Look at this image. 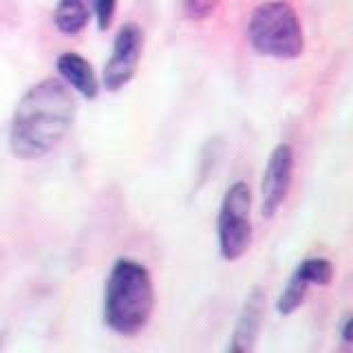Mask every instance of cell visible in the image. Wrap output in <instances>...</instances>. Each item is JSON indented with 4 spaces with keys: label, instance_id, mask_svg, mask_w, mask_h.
<instances>
[{
    "label": "cell",
    "instance_id": "obj_1",
    "mask_svg": "<svg viewBox=\"0 0 353 353\" xmlns=\"http://www.w3.org/2000/svg\"><path fill=\"white\" fill-rule=\"evenodd\" d=\"M75 97L58 77L33 84L22 95L11 119L9 148L18 159H40L51 152L71 130Z\"/></svg>",
    "mask_w": 353,
    "mask_h": 353
},
{
    "label": "cell",
    "instance_id": "obj_2",
    "mask_svg": "<svg viewBox=\"0 0 353 353\" xmlns=\"http://www.w3.org/2000/svg\"><path fill=\"white\" fill-rule=\"evenodd\" d=\"M154 312V285L150 272L132 259L115 261L106 281L104 320L119 336H135Z\"/></svg>",
    "mask_w": 353,
    "mask_h": 353
},
{
    "label": "cell",
    "instance_id": "obj_3",
    "mask_svg": "<svg viewBox=\"0 0 353 353\" xmlns=\"http://www.w3.org/2000/svg\"><path fill=\"white\" fill-rule=\"evenodd\" d=\"M248 38L252 47L268 58L294 60L305 49V36L296 9L283 0H270L252 11Z\"/></svg>",
    "mask_w": 353,
    "mask_h": 353
},
{
    "label": "cell",
    "instance_id": "obj_4",
    "mask_svg": "<svg viewBox=\"0 0 353 353\" xmlns=\"http://www.w3.org/2000/svg\"><path fill=\"white\" fill-rule=\"evenodd\" d=\"M252 192L245 181L228 188L219 210V250L225 261H239L252 245Z\"/></svg>",
    "mask_w": 353,
    "mask_h": 353
},
{
    "label": "cell",
    "instance_id": "obj_5",
    "mask_svg": "<svg viewBox=\"0 0 353 353\" xmlns=\"http://www.w3.org/2000/svg\"><path fill=\"white\" fill-rule=\"evenodd\" d=\"M143 53V31L135 22H126L117 31L113 42V53L104 66V86L108 91H119L137 73V66Z\"/></svg>",
    "mask_w": 353,
    "mask_h": 353
},
{
    "label": "cell",
    "instance_id": "obj_6",
    "mask_svg": "<svg viewBox=\"0 0 353 353\" xmlns=\"http://www.w3.org/2000/svg\"><path fill=\"white\" fill-rule=\"evenodd\" d=\"M294 174V150L290 143H281L270 154L268 168L263 172L261 183V214L272 219L283 205L292 185Z\"/></svg>",
    "mask_w": 353,
    "mask_h": 353
},
{
    "label": "cell",
    "instance_id": "obj_7",
    "mask_svg": "<svg viewBox=\"0 0 353 353\" xmlns=\"http://www.w3.org/2000/svg\"><path fill=\"white\" fill-rule=\"evenodd\" d=\"M265 301H268V294H265L263 287H254L248 294L239 314V323L234 327V336H232V342H230V351L250 353L254 349L261 325H263V318H265Z\"/></svg>",
    "mask_w": 353,
    "mask_h": 353
},
{
    "label": "cell",
    "instance_id": "obj_8",
    "mask_svg": "<svg viewBox=\"0 0 353 353\" xmlns=\"http://www.w3.org/2000/svg\"><path fill=\"white\" fill-rule=\"evenodd\" d=\"M55 66H58V73L69 88H73V91H77L86 99L97 97L99 82L95 77L93 66L88 64V60H84L82 55L66 51L60 55L58 60H55Z\"/></svg>",
    "mask_w": 353,
    "mask_h": 353
},
{
    "label": "cell",
    "instance_id": "obj_9",
    "mask_svg": "<svg viewBox=\"0 0 353 353\" xmlns=\"http://www.w3.org/2000/svg\"><path fill=\"white\" fill-rule=\"evenodd\" d=\"M91 18L88 0H60L53 11V22L64 36H77L82 33Z\"/></svg>",
    "mask_w": 353,
    "mask_h": 353
},
{
    "label": "cell",
    "instance_id": "obj_10",
    "mask_svg": "<svg viewBox=\"0 0 353 353\" xmlns=\"http://www.w3.org/2000/svg\"><path fill=\"white\" fill-rule=\"evenodd\" d=\"M307 290H309V283L298 272H294L290 283H287V287H285V292L279 298V312L283 316L294 314L296 309L303 305L305 296H307Z\"/></svg>",
    "mask_w": 353,
    "mask_h": 353
},
{
    "label": "cell",
    "instance_id": "obj_11",
    "mask_svg": "<svg viewBox=\"0 0 353 353\" xmlns=\"http://www.w3.org/2000/svg\"><path fill=\"white\" fill-rule=\"evenodd\" d=\"M296 272L312 285H329L334 281V263L329 259H307L296 268Z\"/></svg>",
    "mask_w": 353,
    "mask_h": 353
},
{
    "label": "cell",
    "instance_id": "obj_12",
    "mask_svg": "<svg viewBox=\"0 0 353 353\" xmlns=\"http://www.w3.org/2000/svg\"><path fill=\"white\" fill-rule=\"evenodd\" d=\"M181 5L190 20H205L216 11L219 0H181Z\"/></svg>",
    "mask_w": 353,
    "mask_h": 353
},
{
    "label": "cell",
    "instance_id": "obj_13",
    "mask_svg": "<svg viewBox=\"0 0 353 353\" xmlns=\"http://www.w3.org/2000/svg\"><path fill=\"white\" fill-rule=\"evenodd\" d=\"M95 5V18H97V27L99 31H106L110 27L117 9V0H93Z\"/></svg>",
    "mask_w": 353,
    "mask_h": 353
},
{
    "label": "cell",
    "instance_id": "obj_14",
    "mask_svg": "<svg viewBox=\"0 0 353 353\" xmlns=\"http://www.w3.org/2000/svg\"><path fill=\"white\" fill-rule=\"evenodd\" d=\"M351 334H353V318L347 316V318H345V327H342V338H345L347 342H351V340H353Z\"/></svg>",
    "mask_w": 353,
    "mask_h": 353
}]
</instances>
